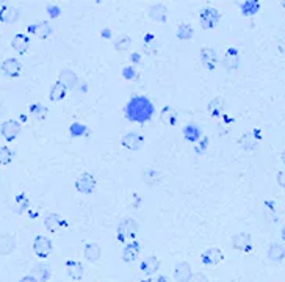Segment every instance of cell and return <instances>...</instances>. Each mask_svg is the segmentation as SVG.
<instances>
[{
	"mask_svg": "<svg viewBox=\"0 0 285 282\" xmlns=\"http://www.w3.org/2000/svg\"><path fill=\"white\" fill-rule=\"evenodd\" d=\"M66 93H68V89L64 88L61 83H58V81H57V83H53V85H52L49 97H50V101H52V102H60V101H63V99H64Z\"/></svg>",
	"mask_w": 285,
	"mask_h": 282,
	"instance_id": "cell-32",
	"label": "cell"
},
{
	"mask_svg": "<svg viewBox=\"0 0 285 282\" xmlns=\"http://www.w3.org/2000/svg\"><path fill=\"white\" fill-rule=\"evenodd\" d=\"M160 121L163 124H168V125H174L177 122V112L174 110L172 107H164L162 113H160Z\"/></svg>",
	"mask_w": 285,
	"mask_h": 282,
	"instance_id": "cell-30",
	"label": "cell"
},
{
	"mask_svg": "<svg viewBox=\"0 0 285 282\" xmlns=\"http://www.w3.org/2000/svg\"><path fill=\"white\" fill-rule=\"evenodd\" d=\"M27 207H29V199H27V196L24 193L17 195L16 196V202H14V210L17 213H24L27 210Z\"/></svg>",
	"mask_w": 285,
	"mask_h": 282,
	"instance_id": "cell-37",
	"label": "cell"
},
{
	"mask_svg": "<svg viewBox=\"0 0 285 282\" xmlns=\"http://www.w3.org/2000/svg\"><path fill=\"white\" fill-rule=\"evenodd\" d=\"M29 32L35 33L40 40H47L52 33V27L47 21H42V22H38V24L29 27Z\"/></svg>",
	"mask_w": 285,
	"mask_h": 282,
	"instance_id": "cell-22",
	"label": "cell"
},
{
	"mask_svg": "<svg viewBox=\"0 0 285 282\" xmlns=\"http://www.w3.org/2000/svg\"><path fill=\"white\" fill-rule=\"evenodd\" d=\"M13 157H14V152L8 148V146H3L0 148V165H10L13 161Z\"/></svg>",
	"mask_w": 285,
	"mask_h": 282,
	"instance_id": "cell-36",
	"label": "cell"
},
{
	"mask_svg": "<svg viewBox=\"0 0 285 282\" xmlns=\"http://www.w3.org/2000/svg\"><path fill=\"white\" fill-rule=\"evenodd\" d=\"M240 10L243 16H254L260 10V2L259 0H246V2L240 5Z\"/></svg>",
	"mask_w": 285,
	"mask_h": 282,
	"instance_id": "cell-31",
	"label": "cell"
},
{
	"mask_svg": "<svg viewBox=\"0 0 285 282\" xmlns=\"http://www.w3.org/2000/svg\"><path fill=\"white\" fill-rule=\"evenodd\" d=\"M191 278V268L188 262H179L174 268V279L177 282H188Z\"/></svg>",
	"mask_w": 285,
	"mask_h": 282,
	"instance_id": "cell-21",
	"label": "cell"
},
{
	"mask_svg": "<svg viewBox=\"0 0 285 282\" xmlns=\"http://www.w3.org/2000/svg\"><path fill=\"white\" fill-rule=\"evenodd\" d=\"M44 226L49 232H57L60 227H64L68 224L58 213H49L47 216L44 218Z\"/></svg>",
	"mask_w": 285,
	"mask_h": 282,
	"instance_id": "cell-15",
	"label": "cell"
},
{
	"mask_svg": "<svg viewBox=\"0 0 285 282\" xmlns=\"http://www.w3.org/2000/svg\"><path fill=\"white\" fill-rule=\"evenodd\" d=\"M47 11H49V16H50V17H58V16H60V8L55 6V5H49V6H47Z\"/></svg>",
	"mask_w": 285,
	"mask_h": 282,
	"instance_id": "cell-43",
	"label": "cell"
},
{
	"mask_svg": "<svg viewBox=\"0 0 285 282\" xmlns=\"http://www.w3.org/2000/svg\"><path fill=\"white\" fill-rule=\"evenodd\" d=\"M224 107H226V102H224V99L221 96H218L215 99H211V101L208 102V113L210 116H213V118H218V116H221L223 112H224Z\"/></svg>",
	"mask_w": 285,
	"mask_h": 282,
	"instance_id": "cell-26",
	"label": "cell"
},
{
	"mask_svg": "<svg viewBox=\"0 0 285 282\" xmlns=\"http://www.w3.org/2000/svg\"><path fill=\"white\" fill-rule=\"evenodd\" d=\"M281 5H282V6L285 8V0H284V2H281Z\"/></svg>",
	"mask_w": 285,
	"mask_h": 282,
	"instance_id": "cell-51",
	"label": "cell"
},
{
	"mask_svg": "<svg viewBox=\"0 0 285 282\" xmlns=\"http://www.w3.org/2000/svg\"><path fill=\"white\" fill-rule=\"evenodd\" d=\"M122 76H124V79H127V80H135V79H138V72H136V69L132 68V66H125V68L122 69Z\"/></svg>",
	"mask_w": 285,
	"mask_h": 282,
	"instance_id": "cell-40",
	"label": "cell"
},
{
	"mask_svg": "<svg viewBox=\"0 0 285 282\" xmlns=\"http://www.w3.org/2000/svg\"><path fill=\"white\" fill-rule=\"evenodd\" d=\"M278 47H279V52H281V53H284V55H285V38H282V40L279 41Z\"/></svg>",
	"mask_w": 285,
	"mask_h": 282,
	"instance_id": "cell-45",
	"label": "cell"
},
{
	"mask_svg": "<svg viewBox=\"0 0 285 282\" xmlns=\"http://www.w3.org/2000/svg\"><path fill=\"white\" fill-rule=\"evenodd\" d=\"M162 172L157 171V169H146L143 172V182L148 185H155L159 184V182H162Z\"/></svg>",
	"mask_w": 285,
	"mask_h": 282,
	"instance_id": "cell-33",
	"label": "cell"
},
{
	"mask_svg": "<svg viewBox=\"0 0 285 282\" xmlns=\"http://www.w3.org/2000/svg\"><path fill=\"white\" fill-rule=\"evenodd\" d=\"M232 248L242 252H251L252 251V237L247 232L235 234L232 237Z\"/></svg>",
	"mask_w": 285,
	"mask_h": 282,
	"instance_id": "cell-6",
	"label": "cell"
},
{
	"mask_svg": "<svg viewBox=\"0 0 285 282\" xmlns=\"http://www.w3.org/2000/svg\"><path fill=\"white\" fill-rule=\"evenodd\" d=\"M86 132H88V129L80 122H74L71 125V135L72 136H83Z\"/></svg>",
	"mask_w": 285,
	"mask_h": 282,
	"instance_id": "cell-39",
	"label": "cell"
},
{
	"mask_svg": "<svg viewBox=\"0 0 285 282\" xmlns=\"http://www.w3.org/2000/svg\"><path fill=\"white\" fill-rule=\"evenodd\" d=\"M130 44H132V40L128 38L127 35H122L121 38H119V40L115 42V49L119 50V52H124V50H127L128 47H130Z\"/></svg>",
	"mask_w": 285,
	"mask_h": 282,
	"instance_id": "cell-38",
	"label": "cell"
},
{
	"mask_svg": "<svg viewBox=\"0 0 285 282\" xmlns=\"http://www.w3.org/2000/svg\"><path fill=\"white\" fill-rule=\"evenodd\" d=\"M85 259L89 262H99L102 257V249L97 243H88L85 246Z\"/></svg>",
	"mask_w": 285,
	"mask_h": 282,
	"instance_id": "cell-28",
	"label": "cell"
},
{
	"mask_svg": "<svg viewBox=\"0 0 285 282\" xmlns=\"http://www.w3.org/2000/svg\"><path fill=\"white\" fill-rule=\"evenodd\" d=\"M96 179L93 174H89V172H83L77 180H76V188L77 192L83 193V195H91L96 190Z\"/></svg>",
	"mask_w": 285,
	"mask_h": 282,
	"instance_id": "cell-5",
	"label": "cell"
},
{
	"mask_svg": "<svg viewBox=\"0 0 285 282\" xmlns=\"http://www.w3.org/2000/svg\"><path fill=\"white\" fill-rule=\"evenodd\" d=\"M281 159H282V161H284V165H285V151L282 152V157H281Z\"/></svg>",
	"mask_w": 285,
	"mask_h": 282,
	"instance_id": "cell-50",
	"label": "cell"
},
{
	"mask_svg": "<svg viewBox=\"0 0 285 282\" xmlns=\"http://www.w3.org/2000/svg\"><path fill=\"white\" fill-rule=\"evenodd\" d=\"M102 35H105V38H110V32H108V30L102 32Z\"/></svg>",
	"mask_w": 285,
	"mask_h": 282,
	"instance_id": "cell-49",
	"label": "cell"
},
{
	"mask_svg": "<svg viewBox=\"0 0 285 282\" xmlns=\"http://www.w3.org/2000/svg\"><path fill=\"white\" fill-rule=\"evenodd\" d=\"M188 282H208V278L202 273H196V275H191Z\"/></svg>",
	"mask_w": 285,
	"mask_h": 282,
	"instance_id": "cell-41",
	"label": "cell"
},
{
	"mask_svg": "<svg viewBox=\"0 0 285 282\" xmlns=\"http://www.w3.org/2000/svg\"><path fill=\"white\" fill-rule=\"evenodd\" d=\"M138 231H140V227H138V223L133 218H124L121 224L118 226V242H121V243L135 242Z\"/></svg>",
	"mask_w": 285,
	"mask_h": 282,
	"instance_id": "cell-2",
	"label": "cell"
},
{
	"mask_svg": "<svg viewBox=\"0 0 285 282\" xmlns=\"http://www.w3.org/2000/svg\"><path fill=\"white\" fill-rule=\"evenodd\" d=\"M50 275H52V271H50L49 265H45V263H38V265L33 267V270H32V276L36 281H41V282L49 281Z\"/></svg>",
	"mask_w": 285,
	"mask_h": 282,
	"instance_id": "cell-27",
	"label": "cell"
},
{
	"mask_svg": "<svg viewBox=\"0 0 285 282\" xmlns=\"http://www.w3.org/2000/svg\"><path fill=\"white\" fill-rule=\"evenodd\" d=\"M21 61L17 58H8L2 63V72L6 77H19L21 76Z\"/></svg>",
	"mask_w": 285,
	"mask_h": 282,
	"instance_id": "cell-12",
	"label": "cell"
},
{
	"mask_svg": "<svg viewBox=\"0 0 285 282\" xmlns=\"http://www.w3.org/2000/svg\"><path fill=\"white\" fill-rule=\"evenodd\" d=\"M201 260L207 267H215L224 260V254L219 248H208L201 254Z\"/></svg>",
	"mask_w": 285,
	"mask_h": 282,
	"instance_id": "cell-8",
	"label": "cell"
},
{
	"mask_svg": "<svg viewBox=\"0 0 285 282\" xmlns=\"http://www.w3.org/2000/svg\"><path fill=\"white\" fill-rule=\"evenodd\" d=\"M281 235H282V240L285 242V226L282 227V232H281Z\"/></svg>",
	"mask_w": 285,
	"mask_h": 282,
	"instance_id": "cell-48",
	"label": "cell"
},
{
	"mask_svg": "<svg viewBox=\"0 0 285 282\" xmlns=\"http://www.w3.org/2000/svg\"><path fill=\"white\" fill-rule=\"evenodd\" d=\"M125 118L128 121H133V122H148L152 120L154 112H155V107L154 104L149 101L148 97L144 96H133L130 101L127 102L125 105Z\"/></svg>",
	"mask_w": 285,
	"mask_h": 282,
	"instance_id": "cell-1",
	"label": "cell"
},
{
	"mask_svg": "<svg viewBox=\"0 0 285 282\" xmlns=\"http://www.w3.org/2000/svg\"><path fill=\"white\" fill-rule=\"evenodd\" d=\"M159 268H160V259L155 257V256H151L148 259H144L141 262V265H140L141 273H144L146 276H154L155 273L159 271Z\"/></svg>",
	"mask_w": 285,
	"mask_h": 282,
	"instance_id": "cell-16",
	"label": "cell"
},
{
	"mask_svg": "<svg viewBox=\"0 0 285 282\" xmlns=\"http://www.w3.org/2000/svg\"><path fill=\"white\" fill-rule=\"evenodd\" d=\"M122 146L125 149H130V151H138L141 149V146L144 144V136L138 132H128L122 136Z\"/></svg>",
	"mask_w": 285,
	"mask_h": 282,
	"instance_id": "cell-9",
	"label": "cell"
},
{
	"mask_svg": "<svg viewBox=\"0 0 285 282\" xmlns=\"http://www.w3.org/2000/svg\"><path fill=\"white\" fill-rule=\"evenodd\" d=\"M193 35H195V30L190 24H180L177 29V38L179 40H191Z\"/></svg>",
	"mask_w": 285,
	"mask_h": 282,
	"instance_id": "cell-35",
	"label": "cell"
},
{
	"mask_svg": "<svg viewBox=\"0 0 285 282\" xmlns=\"http://www.w3.org/2000/svg\"><path fill=\"white\" fill-rule=\"evenodd\" d=\"M183 136H185V140L187 141H191V143H196L198 140H201V129L195 124V122H191L188 125L183 127Z\"/></svg>",
	"mask_w": 285,
	"mask_h": 282,
	"instance_id": "cell-29",
	"label": "cell"
},
{
	"mask_svg": "<svg viewBox=\"0 0 285 282\" xmlns=\"http://www.w3.org/2000/svg\"><path fill=\"white\" fill-rule=\"evenodd\" d=\"M11 45H13V49L17 53L24 55V53H27V50H29V47H30V38L24 33H17V35H14Z\"/></svg>",
	"mask_w": 285,
	"mask_h": 282,
	"instance_id": "cell-18",
	"label": "cell"
},
{
	"mask_svg": "<svg viewBox=\"0 0 285 282\" xmlns=\"http://www.w3.org/2000/svg\"><path fill=\"white\" fill-rule=\"evenodd\" d=\"M262 140V136H260V130L259 129H255L252 132H247L244 133L240 140H238V143L242 144V148L246 149V151H254L257 146H259V143Z\"/></svg>",
	"mask_w": 285,
	"mask_h": 282,
	"instance_id": "cell-10",
	"label": "cell"
},
{
	"mask_svg": "<svg viewBox=\"0 0 285 282\" xmlns=\"http://www.w3.org/2000/svg\"><path fill=\"white\" fill-rule=\"evenodd\" d=\"M0 132H2V136L8 143H11L17 138V135L21 133V122L16 121V120H6L2 124Z\"/></svg>",
	"mask_w": 285,
	"mask_h": 282,
	"instance_id": "cell-7",
	"label": "cell"
},
{
	"mask_svg": "<svg viewBox=\"0 0 285 282\" xmlns=\"http://www.w3.org/2000/svg\"><path fill=\"white\" fill-rule=\"evenodd\" d=\"M148 14H149L151 19L163 24V22H166V19H168V8L164 5H162V3H155V5L149 6Z\"/></svg>",
	"mask_w": 285,
	"mask_h": 282,
	"instance_id": "cell-17",
	"label": "cell"
},
{
	"mask_svg": "<svg viewBox=\"0 0 285 282\" xmlns=\"http://www.w3.org/2000/svg\"><path fill=\"white\" fill-rule=\"evenodd\" d=\"M207 146H208V138H207V136H204V138L201 140V143H199L198 146H196V152H198V154L205 152Z\"/></svg>",
	"mask_w": 285,
	"mask_h": 282,
	"instance_id": "cell-42",
	"label": "cell"
},
{
	"mask_svg": "<svg viewBox=\"0 0 285 282\" xmlns=\"http://www.w3.org/2000/svg\"><path fill=\"white\" fill-rule=\"evenodd\" d=\"M278 184H279V187L284 188V192H285V171H281L278 174Z\"/></svg>",
	"mask_w": 285,
	"mask_h": 282,
	"instance_id": "cell-44",
	"label": "cell"
},
{
	"mask_svg": "<svg viewBox=\"0 0 285 282\" xmlns=\"http://www.w3.org/2000/svg\"><path fill=\"white\" fill-rule=\"evenodd\" d=\"M238 65H240V57H238V52L231 47L227 52H226V57L223 60V66L229 71H234L238 68Z\"/></svg>",
	"mask_w": 285,
	"mask_h": 282,
	"instance_id": "cell-24",
	"label": "cell"
},
{
	"mask_svg": "<svg viewBox=\"0 0 285 282\" xmlns=\"http://www.w3.org/2000/svg\"><path fill=\"white\" fill-rule=\"evenodd\" d=\"M47 107H44L42 104H33L30 105V115L33 120L36 121H42L45 120V116H47Z\"/></svg>",
	"mask_w": 285,
	"mask_h": 282,
	"instance_id": "cell-34",
	"label": "cell"
},
{
	"mask_svg": "<svg viewBox=\"0 0 285 282\" xmlns=\"http://www.w3.org/2000/svg\"><path fill=\"white\" fill-rule=\"evenodd\" d=\"M201 61L208 71H213L218 63V53L211 47H202L201 49Z\"/></svg>",
	"mask_w": 285,
	"mask_h": 282,
	"instance_id": "cell-11",
	"label": "cell"
},
{
	"mask_svg": "<svg viewBox=\"0 0 285 282\" xmlns=\"http://www.w3.org/2000/svg\"><path fill=\"white\" fill-rule=\"evenodd\" d=\"M66 271H68V275L76 281L83 278V273H85L83 265L77 260H68L66 262Z\"/></svg>",
	"mask_w": 285,
	"mask_h": 282,
	"instance_id": "cell-25",
	"label": "cell"
},
{
	"mask_svg": "<svg viewBox=\"0 0 285 282\" xmlns=\"http://www.w3.org/2000/svg\"><path fill=\"white\" fill-rule=\"evenodd\" d=\"M79 77L71 69H61L58 74V83H61L66 89H72L77 86Z\"/></svg>",
	"mask_w": 285,
	"mask_h": 282,
	"instance_id": "cell-14",
	"label": "cell"
},
{
	"mask_svg": "<svg viewBox=\"0 0 285 282\" xmlns=\"http://www.w3.org/2000/svg\"><path fill=\"white\" fill-rule=\"evenodd\" d=\"M16 248V239L11 234L0 235V256H8Z\"/></svg>",
	"mask_w": 285,
	"mask_h": 282,
	"instance_id": "cell-19",
	"label": "cell"
},
{
	"mask_svg": "<svg viewBox=\"0 0 285 282\" xmlns=\"http://www.w3.org/2000/svg\"><path fill=\"white\" fill-rule=\"evenodd\" d=\"M19 282H38V281H36L33 276H25V278H22Z\"/></svg>",
	"mask_w": 285,
	"mask_h": 282,
	"instance_id": "cell-47",
	"label": "cell"
},
{
	"mask_svg": "<svg viewBox=\"0 0 285 282\" xmlns=\"http://www.w3.org/2000/svg\"><path fill=\"white\" fill-rule=\"evenodd\" d=\"M17 19H19V11H17V8L10 6V5H5L0 8V22L14 24Z\"/></svg>",
	"mask_w": 285,
	"mask_h": 282,
	"instance_id": "cell-20",
	"label": "cell"
},
{
	"mask_svg": "<svg viewBox=\"0 0 285 282\" xmlns=\"http://www.w3.org/2000/svg\"><path fill=\"white\" fill-rule=\"evenodd\" d=\"M130 60H132L133 63H140V61H141L140 53H132V55H130Z\"/></svg>",
	"mask_w": 285,
	"mask_h": 282,
	"instance_id": "cell-46",
	"label": "cell"
},
{
	"mask_svg": "<svg viewBox=\"0 0 285 282\" xmlns=\"http://www.w3.org/2000/svg\"><path fill=\"white\" fill-rule=\"evenodd\" d=\"M266 256L268 259L274 263H279L285 259V246L281 243H271L270 248H268V252H266Z\"/></svg>",
	"mask_w": 285,
	"mask_h": 282,
	"instance_id": "cell-23",
	"label": "cell"
},
{
	"mask_svg": "<svg viewBox=\"0 0 285 282\" xmlns=\"http://www.w3.org/2000/svg\"><path fill=\"white\" fill-rule=\"evenodd\" d=\"M140 252H141V244L138 243L136 240L127 243V246L122 249V260L127 262V263L135 262L138 259V256H140Z\"/></svg>",
	"mask_w": 285,
	"mask_h": 282,
	"instance_id": "cell-13",
	"label": "cell"
},
{
	"mask_svg": "<svg viewBox=\"0 0 285 282\" xmlns=\"http://www.w3.org/2000/svg\"><path fill=\"white\" fill-rule=\"evenodd\" d=\"M219 21H221V14H219V11L213 6H207L204 10H201V13H199V22L204 30L215 29L219 24Z\"/></svg>",
	"mask_w": 285,
	"mask_h": 282,
	"instance_id": "cell-3",
	"label": "cell"
},
{
	"mask_svg": "<svg viewBox=\"0 0 285 282\" xmlns=\"http://www.w3.org/2000/svg\"><path fill=\"white\" fill-rule=\"evenodd\" d=\"M33 251L40 259H47L53 251L52 242L44 235H36L33 240Z\"/></svg>",
	"mask_w": 285,
	"mask_h": 282,
	"instance_id": "cell-4",
	"label": "cell"
}]
</instances>
